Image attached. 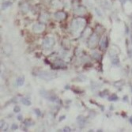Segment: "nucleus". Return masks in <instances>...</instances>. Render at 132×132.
Returning <instances> with one entry per match:
<instances>
[{"label": "nucleus", "instance_id": "f257e3e1", "mask_svg": "<svg viewBox=\"0 0 132 132\" xmlns=\"http://www.w3.org/2000/svg\"><path fill=\"white\" fill-rule=\"evenodd\" d=\"M85 23H86L85 20L81 18H78L73 21V23H72V27H73V29L75 30H78V29L82 28L84 26V25H85Z\"/></svg>", "mask_w": 132, "mask_h": 132}, {"label": "nucleus", "instance_id": "f03ea898", "mask_svg": "<svg viewBox=\"0 0 132 132\" xmlns=\"http://www.w3.org/2000/svg\"><path fill=\"white\" fill-rule=\"evenodd\" d=\"M45 29V25L43 23H38V24H36V25L33 26L32 27V30L37 32V33H40L42 32Z\"/></svg>", "mask_w": 132, "mask_h": 132}, {"label": "nucleus", "instance_id": "7ed1b4c3", "mask_svg": "<svg viewBox=\"0 0 132 132\" xmlns=\"http://www.w3.org/2000/svg\"><path fill=\"white\" fill-rule=\"evenodd\" d=\"M55 44V40L52 37H47L46 38L44 42H43V46L44 47H46V48H50V47H52Z\"/></svg>", "mask_w": 132, "mask_h": 132}, {"label": "nucleus", "instance_id": "20e7f679", "mask_svg": "<svg viewBox=\"0 0 132 132\" xmlns=\"http://www.w3.org/2000/svg\"><path fill=\"white\" fill-rule=\"evenodd\" d=\"M67 18V14L63 11H58L55 14V18L58 21H62Z\"/></svg>", "mask_w": 132, "mask_h": 132}, {"label": "nucleus", "instance_id": "39448f33", "mask_svg": "<svg viewBox=\"0 0 132 132\" xmlns=\"http://www.w3.org/2000/svg\"><path fill=\"white\" fill-rule=\"evenodd\" d=\"M40 94L43 96L44 97L47 98V99H48L50 101H55L56 97H55V96H53L52 94H49L47 92H45V91H41L40 92Z\"/></svg>", "mask_w": 132, "mask_h": 132}, {"label": "nucleus", "instance_id": "423d86ee", "mask_svg": "<svg viewBox=\"0 0 132 132\" xmlns=\"http://www.w3.org/2000/svg\"><path fill=\"white\" fill-rule=\"evenodd\" d=\"M97 35H93L92 37L89 39V45L91 47H94L96 45H97Z\"/></svg>", "mask_w": 132, "mask_h": 132}, {"label": "nucleus", "instance_id": "0eeeda50", "mask_svg": "<svg viewBox=\"0 0 132 132\" xmlns=\"http://www.w3.org/2000/svg\"><path fill=\"white\" fill-rule=\"evenodd\" d=\"M24 82H25V78H24V77H20L16 81V85H17V86H22Z\"/></svg>", "mask_w": 132, "mask_h": 132}, {"label": "nucleus", "instance_id": "6e6552de", "mask_svg": "<svg viewBox=\"0 0 132 132\" xmlns=\"http://www.w3.org/2000/svg\"><path fill=\"white\" fill-rule=\"evenodd\" d=\"M43 75L44 76H41L40 78H43V79H46V80H50L53 78V76L50 74V73H47V72H44Z\"/></svg>", "mask_w": 132, "mask_h": 132}, {"label": "nucleus", "instance_id": "1a4fd4ad", "mask_svg": "<svg viewBox=\"0 0 132 132\" xmlns=\"http://www.w3.org/2000/svg\"><path fill=\"white\" fill-rule=\"evenodd\" d=\"M85 11H86L85 8L81 6V7H78L77 9V10H75V14H78V15H81V14H83L84 13H85Z\"/></svg>", "mask_w": 132, "mask_h": 132}, {"label": "nucleus", "instance_id": "9d476101", "mask_svg": "<svg viewBox=\"0 0 132 132\" xmlns=\"http://www.w3.org/2000/svg\"><path fill=\"white\" fill-rule=\"evenodd\" d=\"M107 38L106 37H104V39H102L101 40V44H100V46H101V47L102 49H104V48H106V47H107Z\"/></svg>", "mask_w": 132, "mask_h": 132}, {"label": "nucleus", "instance_id": "9b49d317", "mask_svg": "<svg viewBox=\"0 0 132 132\" xmlns=\"http://www.w3.org/2000/svg\"><path fill=\"white\" fill-rule=\"evenodd\" d=\"M77 121H78V123L79 124H81V125H83L84 123H85V122H86L85 119H84V117L81 116H79L77 118Z\"/></svg>", "mask_w": 132, "mask_h": 132}, {"label": "nucleus", "instance_id": "f8f14e48", "mask_svg": "<svg viewBox=\"0 0 132 132\" xmlns=\"http://www.w3.org/2000/svg\"><path fill=\"white\" fill-rule=\"evenodd\" d=\"M21 101V103H22L23 104H25V105H26V106H30V105H31V101H30L29 100L26 99V98H22Z\"/></svg>", "mask_w": 132, "mask_h": 132}, {"label": "nucleus", "instance_id": "ddd939ff", "mask_svg": "<svg viewBox=\"0 0 132 132\" xmlns=\"http://www.w3.org/2000/svg\"><path fill=\"white\" fill-rule=\"evenodd\" d=\"M11 5V3L10 2H6V3H4L3 5H2V9L3 10H6L7 7H9Z\"/></svg>", "mask_w": 132, "mask_h": 132}, {"label": "nucleus", "instance_id": "4468645a", "mask_svg": "<svg viewBox=\"0 0 132 132\" xmlns=\"http://www.w3.org/2000/svg\"><path fill=\"white\" fill-rule=\"evenodd\" d=\"M55 67H64L65 64H64V63H63L62 60H59V61H57V62L55 63Z\"/></svg>", "mask_w": 132, "mask_h": 132}, {"label": "nucleus", "instance_id": "2eb2a0df", "mask_svg": "<svg viewBox=\"0 0 132 132\" xmlns=\"http://www.w3.org/2000/svg\"><path fill=\"white\" fill-rule=\"evenodd\" d=\"M117 99H118L117 96H116L115 94H114V95H112L111 97H109V101H116Z\"/></svg>", "mask_w": 132, "mask_h": 132}, {"label": "nucleus", "instance_id": "dca6fc26", "mask_svg": "<svg viewBox=\"0 0 132 132\" xmlns=\"http://www.w3.org/2000/svg\"><path fill=\"white\" fill-rule=\"evenodd\" d=\"M14 112H19L20 111H21V109H20V107L19 106H15L14 107Z\"/></svg>", "mask_w": 132, "mask_h": 132}, {"label": "nucleus", "instance_id": "f3484780", "mask_svg": "<svg viewBox=\"0 0 132 132\" xmlns=\"http://www.w3.org/2000/svg\"><path fill=\"white\" fill-rule=\"evenodd\" d=\"M93 57H94L95 59H99L101 56L99 55V54H98V53H93Z\"/></svg>", "mask_w": 132, "mask_h": 132}, {"label": "nucleus", "instance_id": "a211bd4d", "mask_svg": "<svg viewBox=\"0 0 132 132\" xmlns=\"http://www.w3.org/2000/svg\"><path fill=\"white\" fill-rule=\"evenodd\" d=\"M35 113L37 114V116H40V111L39 109H35Z\"/></svg>", "mask_w": 132, "mask_h": 132}, {"label": "nucleus", "instance_id": "6ab92c4d", "mask_svg": "<svg viewBox=\"0 0 132 132\" xmlns=\"http://www.w3.org/2000/svg\"><path fill=\"white\" fill-rule=\"evenodd\" d=\"M18 125L14 123V124L12 125V127H11V129H12V130H17V129H18Z\"/></svg>", "mask_w": 132, "mask_h": 132}, {"label": "nucleus", "instance_id": "aec40b11", "mask_svg": "<svg viewBox=\"0 0 132 132\" xmlns=\"http://www.w3.org/2000/svg\"><path fill=\"white\" fill-rule=\"evenodd\" d=\"M71 130H70V127H66L65 128H64V131H67V132H69V131H70Z\"/></svg>", "mask_w": 132, "mask_h": 132}, {"label": "nucleus", "instance_id": "412c9836", "mask_svg": "<svg viewBox=\"0 0 132 132\" xmlns=\"http://www.w3.org/2000/svg\"><path fill=\"white\" fill-rule=\"evenodd\" d=\"M18 119H19V120H21V116H18Z\"/></svg>", "mask_w": 132, "mask_h": 132}, {"label": "nucleus", "instance_id": "4be33fe9", "mask_svg": "<svg viewBox=\"0 0 132 132\" xmlns=\"http://www.w3.org/2000/svg\"><path fill=\"white\" fill-rule=\"evenodd\" d=\"M130 123L132 124V117H130Z\"/></svg>", "mask_w": 132, "mask_h": 132}, {"label": "nucleus", "instance_id": "5701e85b", "mask_svg": "<svg viewBox=\"0 0 132 132\" xmlns=\"http://www.w3.org/2000/svg\"><path fill=\"white\" fill-rule=\"evenodd\" d=\"M64 118H65V116H62V117H61V119H60V120H62V119H63Z\"/></svg>", "mask_w": 132, "mask_h": 132}]
</instances>
